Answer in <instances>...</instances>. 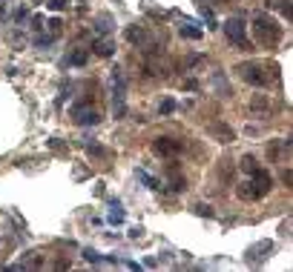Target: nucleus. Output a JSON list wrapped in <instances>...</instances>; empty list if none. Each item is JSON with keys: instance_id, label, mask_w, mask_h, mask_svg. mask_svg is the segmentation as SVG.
Listing matches in <instances>:
<instances>
[{"instance_id": "f257e3e1", "label": "nucleus", "mask_w": 293, "mask_h": 272, "mask_svg": "<svg viewBox=\"0 0 293 272\" xmlns=\"http://www.w3.org/2000/svg\"><path fill=\"white\" fill-rule=\"evenodd\" d=\"M236 72H239V78L244 80V83H253V86H270L279 75V66H273V63H259V61H244L236 66Z\"/></svg>"}, {"instance_id": "f03ea898", "label": "nucleus", "mask_w": 293, "mask_h": 272, "mask_svg": "<svg viewBox=\"0 0 293 272\" xmlns=\"http://www.w3.org/2000/svg\"><path fill=\"white\" fill-rule=\"evenodd\" d=\"M253 37L265 49H276L282 40V26L276 23L267 12H253Z\"/></svg>"}, {"instance_id": "7ed1b4c3", "label": "nucleus", "mask_w": 293, "mask_h": 272, "mask_svg": "<svg viewBox=\"0 0 293 272\" xmlns=\"http://www.w3.org/2000/svg\"><path fill=\"white\" fill-rule=\"evenodd\" d=\"M224 32H227V40H230L236 49H241V52H250L253 46H250L247 40V26H244V20L241 18H227V23H224Z\"/></svg>"}, {"instance_id": "20e7f679", "label": "nucleus", "mask_w": 293, "mask_h": 272, "mask_svg": "<svg viewBox=\"0 0 293 272\" xmlns=\"http://www.w3.org/2000/svg\"><path fill=\"white\" fill-rule=\"evenodd\" d=\"M124 92H127L124 75H121V69H112V112H115V118H124L127 115Z\"/></svg>"}, {"instance_id": "39448f33", "label": "nucleus", "mask_w": 293, "mask_h": 272, "mask_svg": "<svg viewBox=\"0 0 293 272\" xmlns=\"http://www.w3.org/2000/svg\"><path fill=\"white\" fill-rule=\"evenodd\" d=\"M152 152L161 155V158H176L184 152V141H176V138H155L152 141Z\"/></svg>"}, {"instance_id": "423d86ee", "label": "nucleus", "mask_w": 293, "mask_h": 272, "mask_svg": "<svg viewBox=\"0 0 293 272\" xmlns=\"http://www.w3.org/2000/svg\"><path fill=\"white\" fill-rule=\"evenodd\" d=\"M69 115H72V121L78 123V126H95V123L101 121V118H98V112H95L89 103H72Z\"/></svg>"}, {"instance_id": "0eeeda50", "label": "nucleus", "mask_w": 293, "mask_h": 272, "mask_svg": "<svg viewBox=\"0 0 293 272\" xmlns=\"http://www.w3.org/2000/svg\"><path fill=\"white\" fill-rule=\"evenodd\" d=\"M207 132H210L219 143H233V141H236V132H233L227 123H222V121H213L210 126H207Z\"/></svg>"}, {"instance_id": "6e6552de", "label": "nucleus", "mask_w": 293, "mask_h": 272, "mask_svg": "<svg viewBox=\"0 0 293 272\" xmlns=\"http://www.w3.org/2000/svg\"><path fill=\"white\" fill-rule=\"evenodd\" d=\"M236 195H239L241 201H259L262 198V186L256 184V181H244V184H239V189H236Z\"/></svg>"}, {"instance_id": "1a4fd4ad", "label": "nucleus", "mask_w": 293, "mask_h": 272, "mask_svg": "<svg viewBox=\"0 0 293 272\" xmlns=\"http://www.w3.org/2000/svg\"><path fill=\"white\" fill-rule=\"evenodd\" d=\"M178 32H181V37H187V40H201V37H204V32L198 29V23H195V20H181Z\"/></svg>"}, {"instance_id": "9d476101", "label": "nucleus", "mask_w": 293, "mask_h": 272, "mask_svg": "<svg viewBox=\"0 0 293 272\" xmlns=\"http://www.w3.org/2000/svg\"><path fill=\"white\" fill-rule=\"evenodd\" d=\"M92 26H95L98 35H109V32L115 29V20H112V15H98V18L92 20Z\"/></svg>"}, {"instance_id": "9b49d317", "label": "nucleus", "mask_w": 293, "mask_h": 272, "mask_svg": "<svg viewBox=\"0 0 293 272\" xmlns=\"http://www.w3.org/2000/svg\"><path fill=\"white\" fill-rule=\"evenodd\" d=\"M37 266H44V258H40V252H29V258H23L20 263H15L12 269H37Z\"/></svg>"}, {"instance_id": "f8f14e48", "label": "nucleus", "mask_w": 293, "mask_h": 272, "mask_svg": "<svg viewBox=\"0 0 293 272\" xmlns=\"http://www.w3.org/2000/svg\"><path fill=\"white\" fill-rule=\"evenodd\" d=\"M92 49H95V55H101V58H109V55L115 52V40H112V37H101Z\"/></svg>"}, {"instance_id": "ddd939ff", "label": "nucleus", "mask_w": 293, "mask_h": 272, "mask_svg": "<svg viewBox=\"0 0 293 272\" xmlns=\"http://www.w3.org/2000/svg\"><path fill=\"white\" fill-rule=\"evenodd\" d=\"M127 40H130V43L144 46V43H147V29H144V26H130V29H127Z\"/></svg>"}, {"instance_id": "4468645a", "label": "nucleus", "mask_w": 293, "mask_h": 272, "mask_svg": "<svg viewBox=\"0 0 293 272\" xmlns=\"http://www.w3.org/2000/svg\"><path fill=\"white\" fill-rule=\"evenodd\" d=\"M265 6H267L270 12H273V9H279V12L284 15V18H290V0H267Z\"/></svg>"}, {"instance_id": "2eb2a0df", "label": "nucleus", "mask_w": 293, "mask_h": 272, "mask_svg": "<svg viewBox=\"0 0 293 272\" xmlns=\"http://www.w3.org/2000/svg\"><path fill=\"white\" fill-rule=\"evenodd\" d=\"M213 83H216V89H219V97H230V86H227V80H224L222 72L213 75Z\"/></svg>"}, {"instance_id": "dca6fc26", "label": "nucleus", "mask_w": 293, "mask_h": 272, "mask_svg": "<svg viewBox=\"0 0 293 272\" xmlns=\"http://www.w3.org/2000/svg\"><path fill=\"white\" fill-rule=\"evenodd\" d=\"M66 63H69V66H83V63H87V52H83V49H75V52L66 58Z\"/></svg>"}, {"instance_id": "f3484780", "label": "nucleus", "mask_w": 293, "mask_h": 272, "mask_svg": "<svg viewBox=\"0 0 293 272\" xmlns=\"http://www.w3.org/2000/svg\"><path fill=\"white\" fill-rule=\"evenodd\" d=\"M109 221H112V224H121V221H124V212H121V203L118 201L109 203Z\"/></svg>"}, {"instance_id": "a211bd4d", "label": "nucleus", "mask_w": 293, "mask_h": 272, "mask_svg": "<svg viewBox=\"0 0 293 272\" xmlns=\"http://www.w3.org/2000/svg\"><path fill=\"white\" fill-rule=\"evenodd\" d=\"M250 109H253V112H267V97H262V95H256L253 97V100H250Z\"/></svg>"}, {"instance_id": "6ab92c4d", "label": "nucleus", "mask_w": 293, "mask_h": 272, "mask_svg": "<svg viewBox=\"0 0 293 272\" xmlns=\"http://www.w3.org/2000/svg\"><path fill=\"white\" fill-rule=\"evenodd\" d=\"M46 26H49V37H52V40H55V37H61V32H63V23H61L58 18H55V20H49Z\"/></svg>"}, {"instance_id": "aec40b11", "label": "nucleus", "mask_w": 293, "mask_h": 272, "mask_svg": "<svg viewBox=\"0 0 293 272\" xmlns=\"http://www.w3.org/2000/svg\"><path fill=\"white\" fill-rule=\"evenodd\" d=\"M201 18H204V23H207V29H216V15L210 9H207L204 3H201Z\"/></svg>"}, {"instance_id": "412c9836", "label": "nucleus", "mask_w": 293, "mask_h": 272, "mask_svg": "<svg viewBox=\"0 0 293 272\" xmlns=\"http://www.w3.org/2000/svg\"><path fill=\"white\" fill-rule=\"evenodd\" d=\"M138 178H141V181H144V184H147V186H150V189H161V184H158V181H155V178H152V175H147L144 169H138Z\"/></svg>"}, {"instance_id": "4be33fe9", "label": "nucleus", "mask_w": 293, "mask_h": 272, "mask_svg": "<svg viewBox=\"0 0 293 272\" xmlns=\"http://www.w3.org/2000/svg\"><path fill=\"white\" fill-rule=\"evenodd\" d=\"M259 164H256V158H253V155H244V158H241V169H244V172H253V169H256Z\"/></svg>"}, {"instance_id": "5701e85b", "label": "nucleus", "mask_w": 293, "mask_h": 272, "mask_svg": "<svg viewBox=\"0 0 293 272\" xmlns=\"http://www.w3.org/2000/svg\"><path fill=\"white\" fill-rule=\"evenodd\" d=\"M193 212H195V215H207V218H213V206H210V203H195Z\"/></svg>"}, {"instance_id": "b1692460", "label": "nucleus", "mask_w": 293, "mask_h": 272, "mask_svg": "<svg viewBox=\"0 0 293 272\" xmlns=\"http://www.w3.org/2000/svg\"><path fill=\"white\" fill-rule=\"evenodd\" d=\"M158 112L161 115H173V112H176V100H170V97H167V100H161Z\"/></svg>"}, {"instance_id": "393cba45", "label": "nucleus", "mask_w": 293, "mask_h": 272, "mask_svg": "<svg viewBox=\"0 0 293 272\" xmlns=\"http://www.w3.org/2000/svg\"><path fill=\"white\" fill-rule=\"evenodd\" d=\"M66 3H69V0H46V9L61 12V9H66Z\"/></svg>"}, {"instance_id": "a878e982", "label": "nucleus", "mask_w": 293, "mask_h": 272, "mask_svg": "<svg viewBox=\"0 0 293 272\" xmlns=\"http://www.w3.org/2000/svg\"><path fill=\"white\" fill-rule=\"evenodd\" d=\"M49 43H52V37L44 35V32H40V35L35 37V46H37V49H44V46H49Z\"/></svg>"}, {"instance_id": "bb28decb", "label": "nucleus", "mask_w": 293, "mask_h": 272, "mask_svg": "<svg viewBox=\"0 0 293 272\" xmlns=\"http://www.w3.org/2000/svg\"><path fill=\"white\" fill-rule=\"evenodd\" d=\"M83 258H87V261H92V263H101V261H104V258L95 252V249H83Z\"/></svg>"}, {"instance_id": "cd10ccee", "label": "nucleus", "mask_w": 293, "mask_h": 272, "mask_svg": "<svg viewBox=\"0 0 293 272\" xmlns=\"http://www.w3.org/2000/svg\"><path fill=\"white\" fill-rule=\"evenodd\" d=\"M32 29H35V32L44 29V15H35V18H32Z\"/></svg>"}, {"instance_id": "c85d7f7f", "label": "nucleus", "mask_w": 293, "mask_h": 272, "mask_svg": "<svg viewBox=\"0 0 293 272\" xmlns=\"http://www.w3.org/2000/svg\"><path fill=\"white\" fill-rule=\"evenodd\" d=\"M184 89H190V92H195V89H198V80L187 78V80H184Z\"/></svg>"}, {"instance_id": "c756f323", "label": "nucleus", "mask_w": 293, "mask_h": 272, "mask_svg": "<svg viewBox=\"0 0 293 272\" xmlns=\"http://www.w3.org/2000/svg\"><path fill=\"white\" fill-rule=\"evenodd\" d=\"M26 15H29V12H26V6H23V9L15 15V23H23V20H26Z\"/></svg>"}, {"instance_id": "7c9ffc66", "label": "nucleus", "mask_w": 293, "mask_h": 272, "mask_svg": "<svg viewBox=\"0 0 293 272\" xmlns=\"http://www.w3.org/2000/svg\"><path fill=\"white\" fill-rule=\"evenodd\" d=\"M282 181H284V186H290V184H293V175H290V169H287V172H284V175H282Z\"/></svg>"}, {"instance_id": "2f4dec72", "label": "nucleus", "mask_w": 293, "mask_h": 272, "mask_svg": "<svg viewBox=\"0 0 293 272\" xmlns=\"http://www.w3.org/2000/svg\"><path fill=\"white\" fill-rule=\"evenodd\" d=\"M227 3H230V0H227Z\"/></svg>"}]
</instances>
